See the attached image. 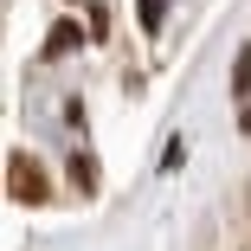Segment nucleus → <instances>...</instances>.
<instances>
[{
  "label": "nucleus",
  "instance_id": "nucleus-1",
  "mask_svg": "<svg viewBox=\"0 0 251 251\" xmlns=\"http://www.w3.org/2000/svg\"><path fill=\"white\" fill-rule=\"evenodd\" d=\"M7 193L20 200V206H45V200H52V180L39 174L32 155H20V148H13V161H7Z\"/></svg>",
  "mask_w": 251,
  "mask_h": 251
},
{
  "label": "nucleus",
  "instance_id": "nucleus-2",
  "mask_svg": "<svg viewBox=\"0 0 251 251\" xmlns=\"http://www.w3.org/2000/svg\"><path fill=\"white\" fill-rule=\"evenodd\" d=\"M84 32H90V26H77V20H58L52 32H45V58H71L77 45H84Z\"/></svg>",
  "mask_w": 251,
  "mask_h": 251
},
{
  "label": "nucleus",
  "instance_id": "nucleus-3",
  "mask_svg": "<svg viewBox=\"0 0 251 251\" xmlns=\"http://www.w3.org/2000/svg\"><path fill=\"white\" fill-rule=\"evenodd\" d=\"M161 13H168V0H142V7H135L142 32H161Z\"/></svg>",
  "mask_w": 251,
  "mask_h": 251
},
{
  "label": "nucleus",
  "instance_id": "nucleus-4",
  "mask_svg": "<svg viewBox=\"0 0 251 251\" xmlns=\"http://www.w3.org/2000/svg\"><path fill=\"white\" fill-rule=\"evenodd\" d=\"M232 90H238V97L251 90V45H238V65H232Z\"/></svg>",
  "mask_w": 251,
  "mask_h": 251
},
{
  "label": "nucleus",
  "instance_id": "nucleus-5",
  "mask_svg": "<svg viewBox=\"0 0 251 251\" xmlns=\"http://www.w3.org/2000/svg\"><path fill=\"white\" fill-rule=\"evenodd\" d=\"M71 174H77V187H97V168H90V155H77V161H71Z\"/></svg>",
  "mask_w": 251,
  "mask_h": 251
}]
</instances>
